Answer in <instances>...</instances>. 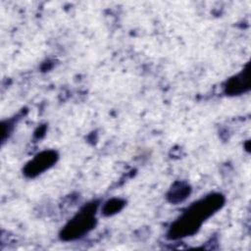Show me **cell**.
Listing matches in <instances>:
<instances>
[{
  "label": "cell",
  "mask_w": 251,
  "mask_h": 251,
  "mask_svg": "<svg viewBox=\"0 0 251 251\" xmlns=\"http://www.w3.org/2000/svg\"><path fill=\"white\" fill-rule=\"evenodd\" d=\"M95 213L96 204H88L82 208L65 226L62 231V237L66 240H74L83 236L93 228L96 220Z\"/></svg>",
  "instance_id": "7a4b0ae2"
},
{
  "label": "cell",
  "mask_w": 251,
  "mask_h": 251,
  "mask_svg": "<svg viewBox=\"0 0 251 251\" xmlns=\"http://www.w3.org/2000/svg\"><path fill=\"white\" fill-rule=\"evenodd\" d=\"M249 87V77L248 71L241 73L234 78L229 79L226 84V92L231 94H238L245 91V88Z\"/></svg>",
  "instance_id": "277c9868"
},
{
  "label": "cell",
  "mask_w": 251,
  "mask_h": 251,
  "mask_svg": "<svg viewBox=\"0 0 251 251\" xmlns=\"http://www.w3.org/2000/svg\"><path fill=\"white\" fill-rule=\"evenodd\" d=\"M190 192V188L188 187V185L183 184V183H176V185H174L169 193V198L172 202H181L182 200H184L187 195H189Z\"/></svg>",
  "instance_id": "5b68a950"
},
{
  "label": "cell",
  "mask_w": 251,
  "mask_h": 251,
  "mask_svg": "<svg viewBox=\"0 0 251 251\" xmlns=\"http://www.w3.org/2000/svg\"><path fill=\"white\" fill-rule=\"evenodd\" d=\"M224 199L221 195H210L194 203L177 220L171 229L172 238L183 237L194 233L205 219L209 218L223 205Z\"/></svg>",
  "instance_id": "6da1fadb"
},
{
  "label": "cell",
  "mask_w": 251,
  "mask_h": 251,
  "mask_svg": "<svg viewBox=\"0 0 251 251\" xmlns=\"http://www.w3.org/2000/svg\"><path fill=\"white\" fill-rule=\"evenodd\" d=\"M57 160V154L54 151H44L36 155L25 168V174L28 176H35L49 167Z\"/></svg>",
  "instance_id": "3957f363"
},
{
  "label": "cell",
  "mask_w": 251,
  "mask_h": 251,
  "mask_svg": "<svg viewBox=\"0 0 251 251\" xmlns=\"http://www.w3.org/2000/svg\"><path fill=\"white\" fill-rule=\"evenodd\" d=\"M123 207V202L118 199H113L111 201H108L105 203V206L103 208V212L106 215H112L114 213H117L119 210H121Z\"/></svg>",
  "instance_id": "8992f818"
}]
</instances>
